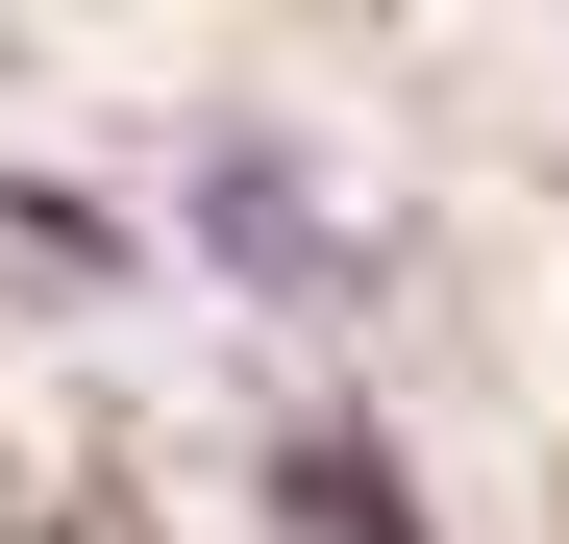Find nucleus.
I'll return each instance as SVG.
<instances>
[{
    "label": "nucleus",
    "instance_id": "7ed1b4c3",
    "mask_svg": "<svg viewBox=\"0 0 569 544\" xmlns=\"http://www.w3.org/2000/svg\"><path fill=\"white\" fill-rule=\"evenodd\" d=\"M272 520H298V544H421V495L371 471L347 421H298V445H272Z\"/></svg>",
    "mask_w": 569,
    "mask_h": 544
},
{
    "label": "nucleus",
    "instance_id": "f257e3e1",
    "mask_svg": "<svg viewBox=\"0 0 569 544\" xmlns=\"http://www.w3.org/2000/svg\"><path fill=\"white\" fill-rule=\"evenodd\" d=\"M173 248L248 322H371V223H347V173L298 124H173Z\"/></svg>",
    "mask_w": 569,
    "mask_h": 544
},
{
    "label": "nucleus",
    "instance_id": "f03ea898",
    "mask_svg": "<svg viewBox=\"0 0 569 544\" xmlns=\"http://www.w3.org/2000/svg\"><path fill=\"white\" fill-rule=\"evenodd\" d=\"M0 248H26L50 298H149V272H173V223L100 199V173H0Z\"/></svg>",
    "mask_w": 569,
    "mask_h": 544
}]
</instances>
